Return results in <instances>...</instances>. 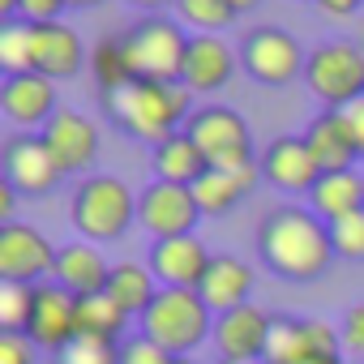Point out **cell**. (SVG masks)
<instances>
[{
    "instance_id": "42",
    "label": "cell",
    "mask_w": 364,
    "mask_h": 364,
    "mask_svg": "<svg viewBox=\"0 0 364 364\" xmlns=\"http://www.w3.org/2000/svg\"><path fill=\"white\" fill-rule=\"evenodd\" d=\"M18 9H22V0H0V18L5 22H18Z\"/></svg>"
},
{
    "instance_id": "48",
    "label": "cell",
    "mask_w": 364,
    "mask_h": 364,
    "mask_svg": "<svg viewBox=\"0 0 364 364\" xmlns=\"http://www.w3.org/2000/svg\"><path fill=\"white\" fill-rule=\"evenodd\" d=\"M253 364H266V360H253Z\"/></svg>"
},
{
    "instance_id": "37",
    "label": "cell",
    "mask_w": 364,
    "mask_h": 364,
    "mask_svg": "<svg viewBox=\"0 0 364 364\" xmlns=\"http://www.w3.org/2000/svg\"><path fill=\"white\" fill-rule=\"evenodd\" d=\"M69 5L65 0H22V9H18V22H31V26H43V22H60Z\"/></svg>"
},
{
    "instance_id": "46",
    "label": "cell",
    "mask_w": 364,
    "mask_h": 364,
    "mask_svg": "<svg viewBox=\"0 0 364 364\" xmlns=\"http://www.w3.org/2000/svg\"><path fill=\"white\" fill-rule=\"evenodd\" d=\"M304 364H343V355H313V360H304Z\"/></svg>"
},
{
    "instance_id": "45",
    "label": "cell",
    "mask_w": 364,
    "mask_h": 364,
    "mask_svg": "<svg viewBox=\"0 0 364 364\" xmlns=\"http://www.w3.org/2000/svg\"><path fill=\"white\" fill-rule=\"evenodd\" d=\"M232 5H236V14H249V9H257V5H262V0H232Z\"/></svg>"
},
{
    "instance_id": "34",
    "label": "cell",
    "mask_w": 364,
    "mask_h": 364,
    "mask_svg": "<svg viewBox=\"0 0 364 364\" xmlns=\"http://www.w3.org/2000/svg\"><path fill=\"white\" fill-rule=\"evenodd\" d=\"M330 240H334V257L343 262H364V210L330 223Z\"/></svg>"
},
{
    "instance_id": "8",
    "label": "cell",
    "mask_w": 364,
    "mask_h": 364,
    "mask_svg": "<svg viewBox=\"0 0 364 364\" xmlns=\"http://www.w3.org/2000/svg\"><path fill=\"white\" fill-rule=\"evenodd\" d=\"M304 52L296 43V35H287L283 26H253L240 39V69L257 82V86H287L296 77H304Z\"/></svg>"
},
{
    "instance_id": "16",
    "label": "cell",
    "mask_w": 364,
    "mask_h": 364,
    "mask_svg": "<svg viewBox=\"0 0 364 364\" xmlns=\"http://www.w3.org/2000/svg\"><path fill=\"white\" fill-rule=\"evenodd\" d=\"M0 112H5L14 124L22 129H48V120L60 112L56 99V82L43 73H14L0 82Z\"/></svg>"
},
{
    "instance_id": "27",
    "label": "cell",
    "mask_w": 364,
    "mask_h": 364,
    "mask_svg": "<svg viewBox=\"0 0 364 364\" xmlns=\"http://www.w3.org/2000/svg\"><path fill=\"white\" fill-rule=\"evenodd\" d=\"M304 360H313L309 317H287V313H279V317L270 321L266 364H304Z\"/></svg>"
},
{
    "instance_id": "4",
    "label": "cell",
    "mask_w": 364,
    "mask_h": 364,
    "mask_svg": "<svg viewBox=\"0 0 364 364\" xmlns=\"http://www.w3.org/2000/svg\"><path fill=\"white\" fill-rule=\"evenodd\" d=\"M69 215H73V228L95 245V240H120L129 228H133V219H137V198H133V189L124 185L120 176H107V171H95V176H86L82 185L73 189V206H69Z\"/></svg>"
},
{
    "instance_id": "35",
    "label": "cell",
    "mask_w": 364,
    "mask_h": 364,
    "mask_svg": "<svg viewBox=\"0 0 364 364\" xmlns=\"http://www.w3.org/2000/svg\"><path fill=\"white\" fill-rule=\"evenodd\" d=\"M120 364H176V355L167 347H159L154 338L137 334V338L120 343Z\"/></svg>"
},
{
    "instance_id": "30",
    "label": "cell",
    "mask_w": 364,
    "mask_h": 364,
    "mask_svg": "<svg viewBox=\"0 0 364 364\" xmlns=\"http://www.w3.org/2000/svg\"><path fill=\"white\" fill-rule=\"evenodd\" d=\"M176 14L185 26H193L198 35H215V31H228L240 14L232 0H176Z\"/></svg>"
},
{
    "instance_id": "39",
    "label": "cell",
    "mask_w": 364,
    "mask_h": 364,
    "mask_svg": "<svg viewBox=\"0 0 364 364\" xmlns=\"http://www.w3.org/2000/svg\"><path fill=\"white\" fill-rule=\"evenodd\" d=\"M313 5L326 14V18H334V22H343V18H355L360 9H364V0H313Z\"/></svg>"
},
{
    "instance_id": "5",
    "label": "cell",
    "mask_w": 364,
    "mask_h": 364,
    "mask_svg": "<svg viewBox=\"0 0 364 364\" xmlns=\"http://www.w3.org/2000/svg\"><path fill=\"white\" fill-rule=\"evenodd\" d=\"M124 56L137 82H180L185 77V56L193 35L185 31V22H171V18H141L124 39Z\"/></svg>"
},
{
    "instance_id": "20",
    "label": "cell",
    "mask_w": 364,
    "mask_h": 364,
    "mask_svg": "<svg viewBox=\"0 0 364 364\" xmlns=\"http://www.w3.org/2000/svg\"><path fill=\"white\" fill-rule=\"evenodd\" d=\"M262 180V163H245V167H210L198 185H193V198H198V210L206 219H223L240 206V198L253 193V185Z\"/></svg>"
},
{
    "instance_id": "38",
    "label": "cell",
    "mask_w": 364,
    "mask_h": 364,
    "mask_svg": "<svg viewBox=\"0 0 364 364\" xmlns=\"http://www.w3.org/2000/svg\"><path fill=\"white\" fill-rule=\"evenodd\" d=\"M0 364H35V343L26 334L0 330Z\"/></svg>"
},
{
    "instance_id": "18",
    "label": "cell",
    "mask_w": 364,
    "mask_h": 364,
    "mask_svg": "<svg viewBox=\"0 0 364 364\" xmlns=\"http://www.w3.org/2000/svg\"><path fill=\"white\" fill-rule=\"evenodd\" d=\"M43 141H48V150L56 154L60 171H86V167H95V159H99V124H95L86 112H73V107H60V112L48 120Z\"/></svg>"
},
{
    "instance_id": "2",
    "label": "cell",
    "mask_w": 364,
    "mask_h": 364,
    "mask_svg": "<svg viewBox=\"0 0 364 364\" xmlns=\"http://www.w3.org/2000/svg\"><path fill=\"white\" fill-rule=\"evenodd\" d=\"M107 103V116L137 141H167L171 133H180L189 124V116L198 112L193 107V90L185 82H133L124 86L120 95L103 99Z\"/></svg>"
},
{
    "instance_id": "26",
    "label": "cell",
    "mask_w": 364,
    "mask_h": 364,
    "mask_svg": "<svg viewBox=\"0 0 364 364\" xmlns=\"http://www.w3.org/2000/svg\"><path fill=\"white\" fill-rule=\"evenodd\" d=\"M159 279L150 274V266H137V262H116L112 266V279H107V296L129 313V317H141L154 296H159Z\"/></svg>"
},
{
    "instance_id": "10",
    "label": "cell",
    "mask_w": 364,
    "mask_h": 364,
    "mask_svg": "<svg viewBox=\"0 0 364 364\" xmlns=\"http://www.w3.org/2000/svg\"><path fill=\"white\" fill-rule=\"evenodd\" d=\"M0 167H5V185H14L18 193L26 198H43L60 185V163L56 154L48 150L43 133H18L5 141V150H0Z\"/></svg>"
},
{
    "instance_id": "47",
    "label": "cell",
    "mask_w": 364,
    "mask_h": 364,
    "mask_svg": "<svg viewBox=\"0 0 364 364\" xmlns=\"http://www.w3.org/2000/svg\"><path fill=\"white\" fill-rule=\"evenodd\" d=\"M176 364H198V360L193 355H176Z\"/></svg>"
},
{
    "instance_id": "40",
    "label": "cell",
    "mask_w": 364,
    "mask_h": 364,
    "mask_svg": "<svg viewBox=\"0 0 364 364\" xmlns=\"http://www.w3.org/2000/svg\"><path fill=\"white\" fill-rule=\"evenodd\" d=\"M343 120H347V129H351V137H355V146H360V159H364V99L347 103V107H343Z\"/></svg>"
},
{
    "instance_id": "22",
    "label": "cell",
    "mask_w": 364,
    "mask_h": 364,
    "mask_svg": "<svg viewBox=\"0 0 364 364\" xmlns=\"http://www.w3.org/2000/svg\"><path fill=\"white\" fill-rule=\"evenodd\" d=\"M304 141H309V150H313V159H317L321 171H351L360 163V146H355L343 112L313 116V124L304 129Z\"/></svg>"
},
{
    "instance_id": "41",
    "label": "cell",
    "mask_w": 364,
    "mask_h": 364,
    "mask_svg": "<svg viewBox=\"0 0 364 364\" xmlns=\"http://www.w3.org/2000/svg\"><path fill=\"white\" fill-rule=\"evenodd\" d=\"M14 198H18L14 185H0V215H5V223H9V215H14Z\"/></svg>"
},
{
    "instance_id": "6",
    "label": "cell",
    "mask_w": 364,
    "mask_h": 364,
    "mask_svg": "<svg viewBox=\"0 0 364 364\" xmlns=\"http://www.w3.org/2000/svg\"><path fill=\"white\" fill-rule=\"evenodd\" d=\"M304 82L326 103V112H343L347 103L364 99V52L355 43L330 39V43H321V48L309 52Z\"/></svg>"
},
{
    "instance_id": "13",
    "label": "cell",
    "mask_w": 364,
    "mask_h": 364,
    "mask_svg": "<svg viewBox=\"0 0 364 364\" xmlns=\"http://www.w3.org/2000/svg\"><path fill=\"white\" fill-rule=\"evenodd\" d=\"M215 253H206V245L198 236H167V240H154L150 245V274L159 279V287H185V291H198L206 270H210Z\"/></svg>"
},
{
    "instance_id": "14",
    "label": "cell",
    "mask_w": 364,
    "mask_h": 364,
    "mask_svg": "<svg viewBox=\"0 0 364 364\" xmlns=\"http://www.w3.org/2000/svg\"><path fill=\"white\" fill-rule=\"evenodd\" d=\"M270 313L257 304H240L232 313L215 317V347L223 355V364H253L266 360V343H270Z\"/></svg>"
},
{
    "instance_id": "7",
    "label": "cell",
    "mask_w": 364,
    "mask_h": 364,
    "mask_svg": "<svg viewBox=\"0 0 364 364\" xmlns=\"http://www.w3.org/2000/svg\"><path fill=\"white\" fill-rule=\"evenodd\" d=\"M185 133L198 141V150L206 154L210 167H245V163H257L249 120L240 112H232V107H219V103L198 107L189 116Z\"/></svg>"
},
{
    "instance_id": "21",
    "label": "cell",
    "mask_w": 364,
    "mask_h": 364,
    "mask_svg": "<svg viewBox=\"0 0 364 364\" xmlns=\"http://www.w3.org/2000/svg\"><path fill=\"white\" fill-rule=\"evenodd\" d=\"M236 73V52L219 39V35H193L189 56H185V82L193 95H215L232 82Z\"/></svg>"
},
{
    "instance_id": "17",
    "label": "cell",
    "mask_w": 364,
    "mask_h": 364,
    "mask_svg": "<svg viewBox=\"0 0 364 364\" xmlns=\"http://www.w3.org/2000/svg\"><path fill=\"white\" fill-rule=\"evenodd\" d=\"M31 65L35 73L52 77V82H69L86 69V48L82 35L65 22H43L31 26Z\"/></svg>"
},
{
    "instance_id": "43",
    "label": "cell",
    "mask_w": 364,
    "mask_h": 364,
    "mask_svg": "<svg viewBox=\"0 0 364 364\" xmlns=\"http://www.w3.org/2000/svg\"><path fill=\"white\" fill-rule=\"evenodd\" d=\"M129 5H137V9H150V14H154V9H163V5H171V0H129Z\"/></svg>"
},
{
    "instance_id": "32",
    "label": "cell",
    "mask_w": 364,
    "mask_h": 364,
    "mask_svg": "<svg viewBox=\"0 0 364 364\" xmlns=\"http://www.w3.org/2000/svg\"><path fill=\"white\" fill-rule=\"evenodd\" d=\"M56 364H120V343L99 334H77L56 351Z\"/></svg>"
},
{
    "instance_id": "24",
    "label": "cell",
    "mask_w": 364,
    "mask_h": 364,
    "mask_svg": "<svg viewBox=\"0 0 364 364\" xmlns=\"http://www.w3.org/2000/svg\"><path fill=\"white\" fill-rule=\"evenodd\" d=\"M309 210L326 223H338L355 210H364V171H326L317 189L309 193Z\"/></svg>"
},
{
    "instance_id": "31",
    "label": "cell",
    "mask_w": 364,
    "mask_h": 364,
    "mask_svg": "<svg viewBox=\"0 0 364 364\" xmlns=\"http://www.w3.org/2000/svg\"><path fill=\"white\" fill-rule=\"evenodd\" d=\"M0 69H5V77L35 73V65H31V22H5L0 26Z\"/></svg>"
},
{
    "instance_id": "3",
    "label": "cell",
    "mask_w": 364,
    "mask_h": 364,
    "mask_svg": "<svg viewBox=\"0 0 364 364\" xmlns=\"http://www.w3.org/2000/svg\"><path fill=\"white\" fill-rule=\"evenodd\" d=\"M137 326L146 338H154L171 355H193L206 338H215L210 304L202 300V291H185V287H163L154 304L137 317Z\"/></svg>"
},
{
    "instance_id": "25",
    "label": "cell",
    "mask_w": 364,
    "mask_h": 364,
    "mask_svg": "<svg viewBox=\"0 0 364 364\" xmlns=\"http://www.w3.org/2000/svg\"><path fill=\"white\" fill-rule=\"evenodd\" d=\"M206 171H210V163H206V154L198 150V141H193L185 129L171 133L167 141L154 146V176L167 180V185H185V189H193Z\"/></svg>"
},
{
    "instance_id": "19",
    "label": "cell",
    "mask_w": 364,
    "mask_h": 364,
    "mask_svg": "<svg viewBox=\"0 0 364 364\" xmlns=\"http://www.w3.org/2000/svg\"><path fill=\"white\" fill-rule=\"evenodd\" d=\"M107 279H112V262L99 253V245H90V240H69V245L56 249L52 283H60V287L73 291L77 300H82V296H95V291H107Z\"/></svg>"
},
{
    "instance_id": "23",
    "label": "cell",
    "mask_w": 364,
    "mask_h": 364,
    "mask_svg": "<svg viewBox=\"0 0 364 364\" xmlns=\"http://www.w3.org/2000/svg\"><path fill=\"white\" fill-rule=\"evenodd\" d=\"M198 291H202V300L210 304L215 317H219V313H232V309L249 304L253 270H249L240 257H232V253H215V262H210V270H206V279H202Z\"/></svg>"
},
{
    "instance_id": "44",
    "label": "cell",
    "mask_w": 364,
    "mask_h": 364,
    "mask_svg": "<svg viewBox=\"0 0 364 364\" xmlns=\"http://www.w3.org/2000/svg\"><path fill=\"white\" fill-rule=\"evenodd\" d=\"M69 9H95V5H103V0H65Z\"/></svg>"
},
{
    "instance_id": "9",
    "label": "cell",
    "mask_w": 364,
    "mask_h": 364,
    "mask_svg": "<svg viewBox=\"0 0 364 364\" xmlns=\"http://www.w3.org/2000/svg\"><path fill=\"white\" fill-rule=\"evenodd\" d=\"M52 266H56V245L31 228V223H0V283H26V287H39L52 279Z\"/></svg>"
},
{
    "instance_id": "1",
    "label": "cell",
    "mask_w": 364,
    "mask_h": 364,
    "mask_svg": "<svg viewBox=\"0 0 364 364\" xmlns=\"http://www.w3.org/2000/svg\"><path fill=\"white\" fill-rule=\"evenodd\" d=\"M257 257L270 274L287 283H313L334 262L330 223L309 206H274L257 223Z\"/></svg>"
},
{
    "instance_id": "36",
    "label": "cell",
    "mask_w": 364,
    "mask_h": 364,
    "mask_svg": "<svg viewBox=\"0 0 364 364\" xmlns=\"http://www.w3.org/2000/svg\"><path fill=\"white\" fill-rule=\"evenodd\" d=\"M338 334H343V351L364 360V300H355V304L343 313V326H338Z\"/></svg>"
},
{
    "instance_id": "15",
    "label": "cell",
    "mask_w": 364,
    "mask_h": 364,
    "mask_svg": "<svg viewBox=\"0 0 364 364\" xmlns=\"http://www.w3.org/2000/svg\"><path fill=\"white\" fill-rule=\"evenodd\" d=\"M26 338L35 347H48V351H60L65 343H73L77 338V296L65 291L52 279L39 283L35 287V309H31Z\"/></svg>"
},
{
    "instance_id": "11",
    "label": "cell",
    "mask_w": 364,
    "mask_h": 364,
    "mask_svg": "<svg viewBox=\"0 0 364 364\" xmlns=\"http://www.w3.org/2000/svg\"><path fill=\"white\" fill-rule=\"evenodd\" d=\"M202 210H198V198L193 189L185 185H167V180H154L137 193V223L154 236V240H167V236H193Z\"/></svg>"
},
{
    "instance_id": "28",
    "label": "cell",
    "mask_w": 364,
    "mask_h": 364,
    "mask_svg": "<svg viewBox=\"0 0 364 364\" xmlns=\"http://www.w3.org/2000/svg\"><path fill=\"white\" fill-rule=\"evenodd\" d=\"M90 73H95V86L103 99L120 95L124 86H133V69H129V56H124V43L120 39H103L95 52H90Z\"/></svg>"
},
{
    "instance_id": "12",
    "label": "cell",
    "mask_w": 364,
    "mask_h": 364,
    "mask_svg": "<svg viewBox=\"0 0 364 364\" xmlns=\"http://www.w3.org/2000/svg\"><path fill=\"white\" fill-rule=\"evenodd\" d=\"M257 163H262V180H270L279 193H291V198H309V193L317 189V180L326 176V171L317 167V159H313L304 133L274 137V141L257 154Z\"/></svg>"
},
{
    "instance_id": "29",
    "label": "cell",
    "mask_w": 364,
    "mask_h": 364,
    "mask_svg": "<svg viewBox=\"0 0 364 364\" xmlns=\"http://www.w3.org/2000/svg\"><path fill=\"white\" fill-rule=\"evenodd\" d=\"M124 326H129V313H124L107 291H95V296H82V300H77V334L120 338Z\"/></svg>"
},
{
    "instance_id": "33",
    "label": "cell",
    "mask_w": 364,
    "mask_h": 364,
    "mask_svg": "<svg viewBox=\"0 0 364 364\" xmlns=\"http://www.w3.org/2000/svg\"><path fill=\"white\" fill-rule=\"evenodd\" d=\"M31 309H35V287H26V283H0V330L26 334Z\"/></svg>"
}]
</instances>
